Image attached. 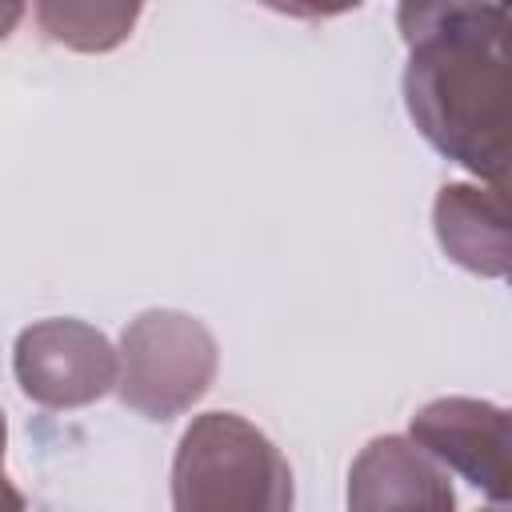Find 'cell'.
Here are the masks:
<instances>
[{"instance_id": "obj_2", "label": "cell", "mask_w": 512, "mask_h": 512, "mask_svg": "<svg viewBox=\"0 0 512 512\" xmlns=\"http://www.w3.org/2000/svg\"><path fill=\"white\" fill-rule=\"evenodd\" d=\"M16 368H20L24 392L48 404H80L100 396L112 384V352L104 336L80 324H68V356H60L56 324L24 332Z\"/></svg>"}, {"instance_id": "obj_3", "label": "cell", "mask_w": 512, "mask_h": 512, "mask_svg": "<svg viewBox=\"0 0 512 512\" xmlns=\"http://www.w3.org/2000/svg\"><path fill=\"white\" fill-rule=\"evenodd\" d=\"M352 512H452V492L400 440H376L356 464Z\"/></svg>"}, {"instance_id": "obj_6", "label": "cell", "mask_w": 512, "mask_h": 512, "mask_svg": "<svg viewBox=\"0 0 512 512\" xmlns=\"http://www.w3.org/2000/svg\"><path fill=\"white\" fill-rule=\"evenodd\" d=\"M0 448H4V420H0Z\"/></svg>"}, {"instance_id": "obj_4", "label": "cell", "mask_w": 512, "mask_h": 512, "mask_svg": "<svg viewBox=\"0 0 512 512\" xmlns=\"http://www.w3.org/2000/svg\"><path fill=\"white\" fill-rule=\"evenodd\" d=\"M0 512H24V504H20V496L12 492V484L0 476Z\"/></svg>"}, {"instance_id": "obj_5", "label": "cell", "mask_w": 512, "mask_h": 512, "mask_svg": "<svg viewBox=\"0 0 512 512\" xmlns=\"http://www.w3.org/2000/svg\"><path fill=\"white\" fill-rule=\"evenodd\" d=\"M16 16H20V8H16V4H4V8H0V36L16 24Z\"/></svg>"}, {"instance_id": "obj_1", "label": "cell", "mask_w": 512, "mask_h": 512, "mask_svg": "<svg viewBox=\"0 0 512 512\" xmlns=\"http://www.w3.org/2000/svg\"><path fill=\"white\" fill-rule=\"evenodd\" d=\"M292 476L276 448L236 416L212 412L184 432L176 512H288Z\"/></svg>"}]
</instances>
